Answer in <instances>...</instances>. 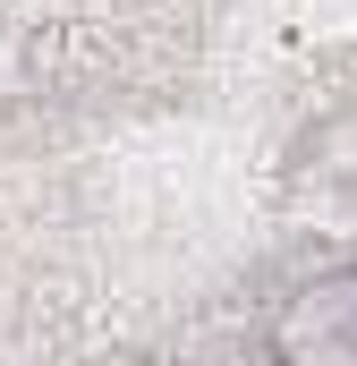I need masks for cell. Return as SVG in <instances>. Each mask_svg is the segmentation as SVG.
I'll return each mask as SVG.
<instances>
[{
	"mask_svg": "<svg viewBox=\"0 0 357 366\" xmlns=\"http://www.w3.org/2000/svg\"><path fill=\"white\" fill-rule=\"evenodd\" d=\"M272 366H357V256L298 273L264 315Z\"/></svg>",
	"mask_w": 357,
	"mask_h": 366,
	"instance_id": "1",
	"label": "cell"
}]
</instances>
